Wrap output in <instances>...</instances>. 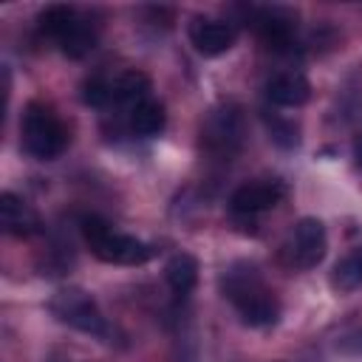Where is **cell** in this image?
<instances>
[{
    "label": "cell",
    "mask_w": 362,
    "mask_h": 362,
    "mask_svg": "<svg viewBox=\"0 0 362 362\" xmlns=\"http://www.w3.org/2000/svg\"><path fill=\"white\" fill-rule=\"evenodd\" d=\"M20 133H23V150L37 161H51L62 156V150L68 147V127L59 122V116L51 107L40 102H31L25 107Z\"/></svg>",
    "instance_id": "cell-3"
},
{
    "label": "cell",
    "mask_w": 362,
    "mask_h": 362,
    "mask_svg": "<svg viewBox=\"0 0 362 362\" xmlns=\"http://www.w3.org/2000/svg\"><path fill=\"white\" fill-rule=\"evenodd\" d=\"M164 277H167V286L173 288V294L187 297L198 283V260L187 252L173 255L164 266Z\"/></svg>",
    "instance_id": "cell-11"
},
{
    "label": "cell",
    "mask_w": 362,
    "mask_h": 362,
    "mask_svg": "<svg viewBox=\"0 0 362 362\" xmlns=\"http://www.w3.org/2000/svg\"><path fill=\"white\" fill-rule=\"evenodd\" d=\"M164 124H167V113H164V105L156 99H147L136 110H130V130L136 136L153 139L164 130Z\"/></svg>",
    "instance_id": "cell-14"
},
{
    "label": "cell",
    "mask_w": 362,
    "mask_h": 362,
    "mask_svg": "<svg viewBox=\"0 0 362 362\" xmlns=\"http://www.w3.org/2000/svg\"><path fill=\"white\" fill-rule=\"evenodd\" d=\"M189 42L204 57H221L235 45V28L215 17H195L189 23Z\"/></svg>",
    "instance_id": "cell-5"
},
{
    "label": "cell",
    "mask_w": 362,
    "mask_h": 362,
    "mask_svg": "<svg viewBox=\"0 0 362 362\" xmlns=\"http://www.w3.org/2000/svg\"><path fill=\"white\" fill-rule=\"evenodd\" d=\"M204 141H206L209 150L232 153L238 147V141H240V116H238V110H221V113H215L206 122Z\"/></svg>",
    "instance_id": "cell-9"
},
{
    "label": "cell",
    "mask_w": 362,
    "mask_h": 362,
    "mask_svg": "<svg viewBox=\"0 0 362 362\" xmlns=\"http://www.w3.org/2000/svg\"><path fill=\"white\" fill-rule=\"evenodd\" d=\"M266 124H269V133H272V141L277 144V147H297V141H300V130H297V124L294 122H286V119H277V116H266Z\"/></svg>",
    "instance_id": "cell-17"
},
{
    "label": "cell",
    "mask_w": 362,
    "mask_h": 362,
    "mask_svg": "<svg viewBox=\"0 0 362 362\" xmlns=\"http://www.w3.org/2000/svg\"><path fill=\"white\" fill-rule=\"evenodd\" d=\"M57 45H59V51H62L65 57L82 59V57H88V54L93 51V45H96V28H93L88 20L76 17V23L57 40Z\"/></svg>",
    "instance_id": "cell-12"
},
{
    "label": "cell",
    "mask_w": 362,
    "mask_h": 362,
    "mask_svg": "<svg viewBox=\"0 0 362 362\" xmlns=\"http://www.w3.org/2000/svg\"><path fill=\"white\" fill-rule=\"evenodd\" d=\"M328 249L325 226L320 218H300L294 226V263L300 269H314Z\"/></svg>",
    "instance_id": "cell-7"
},
{
    "label": "cell",
    "mask_w": 362,
    "mask_h": 362,
    "mask_svg": "<svg viewBox=\"0 0 362 362\" xmlns=\"http://www.w3.org/2000/svg\"><path fill=\"white\" fill-rule=\"evenodd\" d=\"M223 291L226 297L235 303L240 320L252 328H263V325H272L277 322L280 317V303L274 300V294L260 283V277L255 274L252 266H243L240 272L238 269H229L226 277H223Z\"/></svg>",
    "instance_id": "cell-1"
},
{
    "label": "cell",
    "mask_w": 362,
    "mask_h": 362,
    "mask_svg": "<svg viewBox=\"0 0 362 362\" xmlns=\"http://www.w3.org/2000/svg\"><path fill=\"white\" fill-rule=\"evenodd\" d=\"M113 99V85H107L105 79H88L82 85V102L90 107H105Z\"/></svg>",
    "instance_id": "cell-18"
},
{
    "label": "cell",
    "mask_w": 362,
    "mask_h": 362,
    "mask_svg": "<svg viewBox=\"0 0 362 362\" xmlns=\"http://www.w3.org/2000/svg\"><path fill=\"white\" fill-rule=\"evenodd\" d=\"M113 99L122 102L124 107L136 110L141 102L150 99V76L141 74V71H127V74H122V76L116 79V85H113Z\"/></svg>",
    "instance_id": "cell-13"
},
{
    "label": "cell",
    "mask_w": 362,
    "mask_h": 362,
    "mask_svg": "<svg viewBox=\"0 0 362 362\" xmlns=\"http://www.w3.org/2000/svg\"><path fill=\"white\" fill-rule=\"evenodd\" d=\"M76 8H71V6H48L42 14H40V20H37V28H40V34L42 37H51V40H59L74 23H76Z\"/></svg>",
    "instance_id": "cell-16"
},
{
    "label": "cell",
    "mask_w": 362,
    "mask_h": 362,
    "mask_svg": "<svg viewBox=\"0 0 362 362\" xmlns=\"http://www.w3.org/2000/svg\"><path fill=\"white\" fill-rule=\"evenodd\" d=\"M337 351L345 354V356H362V328H354L345 337H339Z\"/></svg>",
    "instance_id": "cell-19"
},
{
    "label": "cell",
    "mask_w": 362,
    "mask_h": 362,
    "mask_svg": "<svg viewBox=\"0 0 362 362\" xmlns=\"http://www.w3.org/2000/svg\"><path fill=\"white\" fill-rule=\"evenodd\" d=\"M283 195H286V187L280 181H252L238 187L229 195V206L240 215H257V212L274 209Z\"/></svg>",
    "instance_id": "cell-6"
},
{
    "label": "cell",
    "mask_w": 362,
    "mask_h": 362,
    "mask_svg": "<svg viewBox=\"0 0 362 362\" xmlns=\"http://www.w3.org/2000/svg\"><path fill=\"white\" fill-rule=\"evenodd\" d=\"M266 96L277 107H300L311 96V85L303 74H280L266 85Z\"/></svg>",
    "instance_id": "cell-10"
},
{
    "label": "cell",
    "mask_w": 362,
    "mask_h": 362,
    "mask_svg": "<svg viewBox=\"0 0 362 362\" xmlns=\"http://www.w3.org/2000/svg\"><path fill=\"white\" fill-rule=\"evenodd\" d=\"M354 153H356V164L362 167V136L356 139V144H354Z\"/></svg>",
    "instance_id": "cell-20"
},
{
    "label": "cell",
    "mask_w": 362,
    "mask_h": 362,
    "mask_svg": "<svg viewBox=\"0 0 362 362\" xmlns=\"http://www.w3.org/2000/svg\"><path fill=\"white\" fill-rule=\"evenodd\" d=\"M79 229H82V238L90 246V252L105 263L139 266V263H147L153 257V246H147L144 240H139L133 235L113 232L110 223L99 215H85Z\"/></svg>",
    "instance_id": "cell-2"
},
{
    "label": "cell",
    "mask_w": 362,
    "mask_h": 362,
    "mask_svg": "<svg viewBox=\"0 0 362 362\" xmlns=\"http://www.w3.org/2000/svg\"><path fill=\"white\" fill-rule=\"evenodd\" d=\"M48 311L68 328H76L82 334H90V337H105L107 334V320L105 314L99 311L96 300L85 291V288H76V286H65L59 291L51 294L48 300Z\"/></svg>",
    "instance_id": "cell-4"
},
{
    "label": "cell",
    "mask_w": 362,
    "mask_h": 362,
    "mask_svg": "<svg viewBox=\"0 0 362 362\" xmlns=\"http://www.w3.org/2000/svg\"><path fill=\"white\" fill-rule=\"evenodd\" d=\"M0 223L14 238H31V235H37L42 229V221H40L37 209L31 204H25L14 192H3L0 195Z\"/></svg>",
    "instance_id": "cell-8"
},
{
    "label": "cell",
    "mask_w": 362,
    "mask_h": 362,
    "mask_svg": "<svg viewBox=\"0 0 362 362\" xmlns=\"http://www.w3.org/2000/svg\"><path fill=\"white\" fill-rule=\"evenodd\" d=\"M359 286H362V246L354 249L351 255H345L331 272V288L345 294V291H354Z\"/></svg>",
    "instance_id": "cell-15"
}]
</instances>
